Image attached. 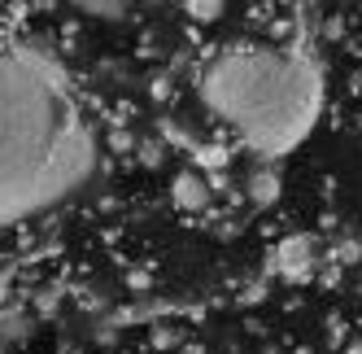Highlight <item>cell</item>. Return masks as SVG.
Listing matches in <instances>:
<instances>
[{
	"label": "cell",
	"instance_id": "obj_7",
	"mask_svg": "<svg viewBox=\"0 0 362 354\" xmlns=\"http://www.w3.org/2000/svg\"><path fill=\"white\" fill-rule=\"evenodd\" d=\"M253 197H257V201H271V197H275V175H262V180H253Z\"/></svg>",
	"mask_w": 362,
	"mask_h": 354
},
{
	"label": "cell",
	"instance_id": "obj_4",
	"mask_svg": "<svg viewBox=\"0 0 362 354\" xmlns=\"http://www.w3.org/2000/svg\"><path fill=\"white\" fill-rule=\"evenodd\" d=\"M310 254H315V249H310L305 236L284 241V245H279V267H284V271H293V275H305L310 267H315V258H310Z\"/></svg>",
	"mask_w": 362,
	"mask_h": 354
},
{
	"label": "cell",
	"instance_id": "obj_3",
	"mask_svg": "<svg viewBox=\"0 0 362 354\" xmlns=\"http://www.w3.org/2000/svg\"><path fill=\"white\" fill-rule=\"evenodd\" d=\"M170 197H175V206L179 210H188V215H197V210H205L210 206V180H205L201 171H179L175 175V184H170Z\"/></svg>",
	"mask_w": 362,
	"mask_h": 354
},
{
	"label": "cell",
	"instance_id": "obj_5",
	"mask_svg": "<svg viewBox=\"0 0 362 354\" xmlns=\"http://www.w3.org/2000/svg\"><path fill=\"white\" fill-rule=\"evenodd\" d=\"M79 13H88V18H100V22H118V18H127V0H70Z\"/></svg>",
	"mask_w": 362,
	"mask_h": 354
},
{
	"label": "cell",
	"instance_id": "obj_1",
	"mask_svg": "<svg viewBox=\"0 0 362 354\" xmlns=\"http://www.w3.org/2000/svg\"><path fill=\"white\" fill-rule=\"evenodd\" d=\"M96 171V132L66 70L27 44H0V227L74 197Z\"/></svg>",
	"mask_w": 362,
	"mask_h": 354
},
{
	"label": "cell",
	"instance_id": "obj_6",
	"mask_svg": "<svg viewBox=\"0 0 362 354\" xmlns=\"http://www.w3.org/2000/svg\"><path fill=\"white\" fill-rule=\"evenodd\" d=\"M184 13L197 22H214L223 13V0H184Z\"/></svg>",
	"mask_w": 362,
	"mask_h": 354
},
{
	"label": "cell",
	"instance_id": "obj_2",
	"mask_svg": "<svg viewBox=\"0 0 362 354\" xmlns=\"http://www.w3.org/2000/svg\"><path fill=\"white\" fill-rule=\"evenodd\" d=\"M201 92L231 132L257 154H288L319 114V70L297 48L231 44L210 57Z\"/></svg>",
	"mask_w": 362,
	"mask_h": 354
}]
</instances>
